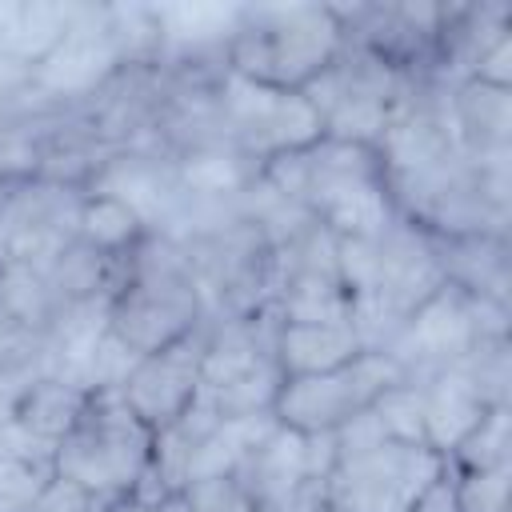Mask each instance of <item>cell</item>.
Listing matches in <instances>:
<instances>
[{"instance_id": "cell-20", "label": "cell", "mask_w": 512, "mask_h": 512, "mask_svg": "<svg viewBox=\"0 0 512 512\" xmlns=\"http://www.w3.org/2000/svg\"><path fill=\"white\" fill-rule=\"evenodd\" d=\"M144 236H148L144 220H140L124 200H116V196H108V192H84L80 212H76V240L92 244L96 252L124 256V252H132Z\"/></svg>"}, {"instance_id": "cell-6", "label": "cell", "mask_w": 512, "mask_h": 512, "mask_svg": "<svg viewBox=\"0 0 512 512\" xmlns=\"http://www.w3.org/2000/svg\"><path fill=\"white\" fill-rule=\"evenodd\" d=\"M444 472L448 456L436 448L380 440L372 448L336 456L320 480V500L328 512H408Z\"/></svg>"}, {"instance_id": "cell-7", "label": "cell", "mask_w": 512, "mask_h": 512, "mask_svg": "<svg viewBox=\"0 0 512 512\" xmlns=\"http://www.w3.org/2000/svg\"><path fill=\"white\" fill-rule=\"evenodd\" d=\"M404 376L408 372L400 368V360H392L388 352L364 348L360 356H352L340 368L284 380L272 416L280 428H292L304 436H328L340 424H348L352 416L368 412Z\"/></svg>"}, {"instance_id": "cell-11", "label": "cell", "mask_w": 512, "mask_h": 512, "mask_svg": "<svg viewBox=\"0 0 512 512\" xmlns=\"http://www.w3.org/2000/svg\"><path fill=\"white\" fill-rule=\"evenodd\" d=\"M84 192L28 180L8 188L4 212H0V264H32L44 268L72 236H76V212Z\"/></svg>"}, {"instance_id": "cell-14", "label": "cell", "mask_w": 512, "mask_h": 512, "mask_svg": "<svg viewBox=\"0 0 512 512\" xmlns=\"http://www.w3.org/2000/svg\"><path fill=\"white\" fill-rule=\"evenodd\" d=\"M412 380H420V396H424V444L436 448L440 456H448L488 416V408H500V404H488V396L464 372V364L412 376Z\"/></svg>"}, {"instance_id": "cell-8", "label": "cell", "mask_w": 512, "mask_h": 512, "mask_svg": "<svg viewBox=\"0 0 512 512\" xmlns=\"http://www.w3.org/2000/svg\"><path fill=\"white\" fill-rule=\"evenodd\" d=\"M216 100H220L224 140L260 168L288 152H300L324 136L320 116L312 112L304 92L264 88L236 72H224Z\"/></svg>"}, {"instance_id": "cell-18", "label": "cell", "mask_w": 512, "mask_h": 512, "mask_svg": "<svg viewBox=\"0 0 512 512\" xmlns=\"http://www.w3.org/2000/svg\"><path fill=\"white\" fill-rule=\"evenodd\" d=\"M52 296L60 300V308H80V304H108L120 280V256L96 252L84 240H68L44 268Z\"/></svg>"}, {"instance_id": "cell-16", "label": "cell", "mask_w": 512, "mask_h": 512, "mask_svg": "<svg viewBox=\"0 0 512 512\" xmlns=\"http://www.w3.org/2000/svg\"><path fill=\"white\" fill-rule=\"evenodd\" d=\"M440 272L452 288L508 304L512 272H508V232H480V236H432Z\"/></svg>"}, {"instance_id": "cell-2", "label": "cell", "mask_w": 512, "mask_h": 512, "mask_svg": "<svg viewBox=\"0 0 512 512\" xmlns=\"http://www.w3.org/2000/svg\"><path fill=\"white\" fill-rule=\"evenodd\" d=\"M208 320L192 264L180 240L148 232L120 256V280L108 300V332L136 356H148Z\"/></svg>"}, {"instance_id": "cell-9", "label": "cell", "mask_w": 512, "mask_h": 512, "mask_svg": "<svg viewBox=\"0 0 512 512\" xmlns=\"http://www.w3.org/2000/svg\"><path fill=\"white\" fill-rule=\"evenodd\" d=\"M484 336L480 328V304L476 296L440 284L392 336V344L384 348L392 360H400V368L408 376H428L440 368L460 364Z\"/></svg>"}, {"instance_id": "cell-13", "label": "cell", "mask_w": 512, "mask_h": 512, "mask_svg": "<svg viewBox=\"0 0 512 512\" xmlns=\"http://www.w3.org/2000/svg\"><path fill=\"white\" fill-rule=\"evenodd\" d=\"M444 112L464 156L472 160L512 156V88L460 80L444 88Z\"/></svg>"}, {"instance_id": "cell-1", "label": "cell", "mask_w": 512, "mask_h": 512, "mask_svg": "<svg viewBox=\"0 0 512 512\" xmlns=\"http://www.w3.org/2000/svg\"><path fill=\"white\" fill-rule=\"evenodd\" d=\"M260 180L300 204L336 240L380 236L400 220L384 184V164L368 144L320 136L316 144L264 164Z\"/></svg>"}, {"instance_id": "cell-10", "label": "cell", "mask_w": 512, "mask_h": 512, "mask_svg": "<svg viewBox=\"0 0 512 512\" xmlns=\"http://www.w3.org/2000/svg\"><path fill=\"white\" fill-rule=\"evenodd\" d=\"M204 348H208V320L188 336L140 356L124 376L120 396L152 432L176 424L196 404L204 376Z\"/></svg>"}, {"instance_id": "cell-17", "label": "cell", "mask_w": 512, "mask_h": 512, "mask_svg": "<svg viewBox=\"0 0 512 512\" xmlns=\"http://www.w3.org/2000/svg\"><path fill=\"white\" fill-rule=\"evenodd\" d=\"M360 352H364V344H360L352 320H332V324H276V364H280L284 380L340 368V364H348Z\"/></svg>"}, {"instance_id": "cell-28", "label": "cell", "mask_w": 512, "mask_h": 512, "mask_svg": "<svg viewBox=\"0 0 512 512\" xmlns=\"http://www.w3.org/2000/svg\"><path fill=\"white\" fill-rule=\"evenodd\" d=\"M148 512H196V508L184 488H172V492H160L156 500H148Z\"/></svg>"}, {"instance_id": "cell-29", "label": "cell", "mask_w": 512, "mask_h": 512, "mask_svg": "<svg viewBox=\"0 0 512 512\" xmlns=\"http://www.w3.org/2000/svg\"><path fill=\"white\" fill-rule=\"evenodd\" d=\"M264 512H328V504L320 500V484L312 492H304L300 500H292L288 508H264Z\"/></svg>"}, {"instance_id": "cell-3", "label": "cell", "mask_w": 512, "mask_h": 512, "mask_svg": "<svg viewBox=\"0 0 512 512\" xmlns=\"http://www.w3.org/2000/svg\"><path fill=\"white\" fill-rule=\"evenodd\" d=\"M344 48L336 4L240 8L228 36V72L284 92H304Z\"/></svg>"}, {"instance_id": "cell-4", "label": "cell", "mask_w": 512, "mask_h": 512, "mask_svg": "<svg viewBox=\"0 0 512 512\" xmlns=\"http://www.w3.org/2000/svg\"><path fill=\"white\" fill-rule=\"evenodd\" d=\"M152 452L156 432L128 408L120 388H100L92 392L76 428L56 444L52 472L116 504L140 496L152 472Z\"/></svg>"}, {"instance_id": "cell-12", "label": "cell", "mask_w": 512, "mask_h": 512, "mask_svg": "<svg viewBox=\"0 0 512 512\" xmlns=\"http://www.w3.org/2000/svg\"><path fill=\"white\" fill-rule=\"evenodd\" d=\"M332 460L336 452L328 436H304L276 424L232 476L248 488V496L264 512V508H288L292 500L312 492L328 476Z\"/></svg>"}, {"instance_id": "cell-15", "label": "cell", "mask_w": 512, "mask_h": 512, "mask_svg": "<svg viewBox=\"0 0 512 512\" xmlns=\"http://www.w3.org/2000/svg\"><path fill=\"white\" fill-rule=\"evenodd\" d=\"M80 4H0V72L24 80L68 36Z\"/></svg>"}, {"instance_id": "cell-23", "label": "cell", "mask_w": 512, "mask_h": 512, "mask_svg": "<svg viewBox=\"0 0 512 512\" xmlns=\"http://www.w3.org/2000/svg\"><path fill=\"white\" fill-rule=\"evenodd\" d=\"M48 476H52V468L0 452V512H32Z\"/></svg>"}, {"instance_id": "cell-24", "label": "cell", "mask_w": 512, "mask_h": 512, "mask_svg": "<svg viewBox=\"0 0 512 512\" xmlns=\"http://www.w3.org/2000/svg\"><path fill=\"white\" fill-rule=\"evenodd\" d=\"M188 500L196 512H260L256 500L248 496V488L228 472V476H208V480H192L184 484Z\"/></svg>"}, {"instance_id": "cell-27", "label": "cell", "mask_w": 512, "mask_h": 512, "mask_svg": "<svg viewBox=\"0 0 512 512\" xmlns=\"http://www.w3.org/2000/svg\"><path fill=\"white\" fill-rule=\"evenodd\" d=\"M468 80H480V84H492V88H512V32L500 36L472 68Z\"/></svg>"}, {"instance_id": "cell-5", "label": "cell", "mask_w": 512, "mask_h": 512, "mask_svg": "<svg viewBox=\"0 0 512 512\" xmlns=\"http://www.w3.org/2000/svg\"><path fill=\"white\" fill-rule=\"evenodd\" d=\"M416 84V76H404L384 60L344 44L340 56L304 88V100L320 116L324 136L376 148L400 104L416 92Z\"/></svg>"}, {"instance_id": "cell-19", "label": "cell", "mask_w": 512, "mask_h": 512, "mask_svg": "<svg viewBox=\"0 0 512 512\" xmlns=\"http://www.w3.org/2000/svg\"><path fill=\"white\" fill-rule=\"evenodd\" d=\"M88 400H92V388H84L80 380H68V376L48 372V376H40L32 384V392L24 396L20 416L12 424H20L32 440H40L44 448H52V456H56V444L76 428V420L84 416Z\"/></svg>"}, {"instance_id": "cell-31", "label": "cell", "mask_w": 512, "mask_h": 512, "mask_svg": "<svg viewBox=\"0 0 512 512\" xmlns=\"http://www.w3.org/2000/svg\"><path fill=\"white\" fill-rule=\"evenodd\" d=\"M4 200H8V188L0 184V212H4Z\"/></svg>"}, {"instance_id": "cell-25", "label": "cell", "mask_w": 512, "mask_h": 512, "mask_svg": "<svg viewBox=\"0 0 512 512\" xmlns=\"http://www.w3.org/2000/svg\"><path fill=\"white\" fill-rule=\"evenodd\" d=\"M48 376V364L44 356L40 360H12V364H0V428H8L16 416H20V404L24 396L32 392V384Z\"/></svg>"}, {"instance_id": "cell-21", "label": "cell", "mask_w": 512, "mask_h": 512, "mask_svg": "<svg viewBox=\"0 0 512 512\" xmlns=\"http://www.w3.org/2000/svg\"><path fill=\"white\" fill-rule=\"evenodd\" d=\"M448 464L456 472H472V468H504L512 464V408H488V416L448 452Z\"/></svg>"}, {"instance_id": "cell-22", "label": "cell", "mask_w": 512, "mask_h": 512, "mask_svg": "<svg viewBox=\"0 0 512 512\" xmlns=\"http://www.w3.org/2000/svg\"><path fill=\"white\" fill-rule=\"evenodd\" d=\"M508 492H512V464H504V468H472V472H456L452 468L456 512H508Z\"/></svg>"}, {"instance_id": "cell-26", "label": "cell", "mask_w": 512, "mask_h": 512, "mask_svg": "<svg viewBox=\"0 0 512 512\" xmlns=\"http://www.w3.org/2000/svg\"><path fill=\"white\" fill-rule=\"evenodd\" d=\"M112 504L108 500H100L96 492H88V488H80L76 480H64V476H48V484L40 488V496H36V504H32V512H108Z\"/></svg>"}, {"instance_id": "cell-30", "label": "cell", "mask_w": 512, "mask_h": 512, "mask_svg": "<svg viewBox=\"0 0 512 512\" xmlns=\"http://www.w3.org/2000/svg\"><path fill=\"white\" fill-rule=\"evenodd\" d=\"M108 512H148V500H140V496H128V500H116Z\"/></svg>"}]
</instances>
